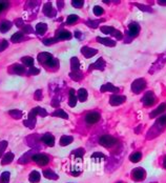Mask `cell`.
I'll use <instances>...</instances> for the list:
<instances>
[{"label":"cell","instance_id":"obj_1","mask_svg":"<svg viewBox=\"0 0 166 183\" xmlns=\"http://www.w3.org/2000/svg\"><path fill=\"white\" fill-rule=\"evenodd\" d=\"M166 126V114L165 115H161L159 118L156 120L155 124H154V126L152 127V130H149L148 133H152L155 131L156 134H161V132L165 128Z\"/></svg>","mask_w":166,"mask_h":183},{"label":"cell","instance_id":"obj_2","mask_svg":"<svg viewBox=\"0 0 166 183\" xmlns=\"http://www.w3.org/2000/svg\"><path fill=\"white\" fill-rule=\"evenodd\" d=\"M102 33H104L106 35H110V36H114L117 40H122L123 39V34L121 32L116 30L113 26H103L100 28Z\"/></svg>","mask_w":166,"mask_h":183},{"label":"cell","instance_id":"obj_3","mask_svg":"<svg viewBox=\"0 0 166 183\" xmlns=\"http://www.w3.org/2000/svg\"><path fill=\"white\" fill-rule=\"evenodd\" d=\"M165 63H166V53H163V54H161L160 56H158L157 60L154 62L152 68L149 70V73L150 74L156 73L157 70H161V68H163Z\"/></svg>","mask_w":166,"mask_h":183},{"label":"cell","instance_id":"obj_4","mask_svg":"<svg viewBox=\"0 0 166 183\" xmlns=\"http://www.w3.org/2000/svg\"><path fill=\"white\" fill-rule=\"evenodd\" d=\"M146 87V80L144 78H138L132 83V92L135 94H140Z\"/></svg>","mask_w":166,"mask_h":183},{"label":"cell","instance_id":"obj_5","mask_svg":"<svg viewBox=\"0 0 166 183\" xmlns=\"http://www.w3.org/2000/svg\"><path fill=\"white\" fill-rule=\"evenodd\" d=\"M99 144H101L105 147H113L114 145L117 144V139L110 135H103L99 139Z\"/></svg>","mask_w":166,"mask_h":183},{"label":"cell","instance_id":"obj_6","mask_svg":"<svg viewBox=\"0 0 166 183\" xmlns=\"http://www.w3.org/2000/svg\"><path fill=\"white\" fill-rule=\"evenodd\" d=\"M155 102H156V96L152 92L149 90V92L144 94L143 98H142V103L145 106H152V105H154Z\"/></svg>","mask_w":166,"mask_h":183},{"label":"cell","instance_id":"obj_7","mask_svg":"<svg viewBox=\"0 0 166 183\" xmlns=\"http://www.w3.org/2000/svg\"><path fill=\"white\" fill-rule=\"evenodd\" d=\"M146 177V173L143 168L141 167H138V168H135L132 172V178L135 181H142L145 179Z\"/></svg>","mask_w":166,"mask_h":183},{"label":"cell","instance_id":"obj_8","mask_svg":"<svg viewBox=\"0 0 166 183\" xmlns=\"http://www.w3.org/2000/svg\"><path fill=\"white\" fill-rule=\"evenodd\" d=\"M100 120V114L98 112H90L85 116V121L87 124H95Z\"/></svg>","mask_w":166,"mask_h":183},{"label":"cell","instance_id":"obj_9","mask_svg":"<svg viewBox=\"0 0 166 183\" xmlns=\"http://www.w3.org/2000/svg\"><path fill=\"white\" fill-rule=\"evenodd\" d=\"M140 33V26H139V23L137 22H132L128 26V32H127V34L130 38H135L137 37Z\"/></svg>","mask_w":166,"mask_h":183},{"label":"cell","instance_id":"obj_10","mask_svg":"<svg viewBox=\"0 0 166 183\" xmlns=\"http://www.w3.org/2000/svg\"><path fill=\"white\" fill-rule=\"evenodd\" d=\"M126 101V97L121 96V95H113V96L110 98V105L113 106H118V105H121L122 103Z\"/></svg>","mask_w":166,"mask_h":183},{"label":"cell","instance_id":"obj_11","mask_svg":"<svg viewBox=\"0 0 166 183\" xmlns=\"http://www.w3.org/2000/svg\"><path fill=\"white\" fill-rule=\"evenodd\" d=\"M105 65H106V62L104 61L103 58H99L95 63L93 64H90V68L88 70H103L105 68Z\"/></svg>","mask_w":166,"mask_h":183},{"label":"cell","instance_id":"obj_12","mask_svg":"<svg viewBox=\"0 0 166 183\" xmlns=\"http://www.w3.org/2000/svg\"><path fill=\"white\" fill-rule=\"evenodd\" d=\"M97 53H98V51L95 50V48H88V46H83V48H81V54L85 58H87V59L88 58H92L93 56H95Z\"/></svg>","mask_w":166,"mask_h":183},{"label":"cell","instance_id":"obj_13","mask_svg":"<svg viewBox=\"0 0 166 183\" xmlns=\"http://www.w3.org/2000/svg\"><path fill=\"white\" fill-rule=\"evenodd\" d=\"M56 38L58 40H70L72 38V34L68 30H59L56 33Z\"/></svg>","mask_w":166,"mask_h":183},{"label":"cell","instance_id":"obj_14","mask_svg":"<svg viewBox=\"0 0 166 183\" xmlns=\"http://www.w3.org/2000/svg\"><path fill=\"white\" fill-rule=\"evenodd\" d=\"M165 110H166V103L164 102V103H161L156 110H152V113L149 114V117H150V118H155V117H157V116H161Z\"/></svg>","mask_w":166,"mask_h":183},{"label":"cell","instance_id":"obj_15","mask_svg":"<svg viewBox=\"0 0 166 183\" xmlns=\"http://www.w3.org/2000/svg\"><path fill=\"white\" fill-rule=\"evenodd\" d=\"M100 90H101L102 93H105V92H112V93H117V92H119V87H116L115 85H113L112 83H105V84H103L101 86V88H100Z\"/></svg>","mask_w":166,"mask_h":183},{"label":"cell","instance_id":"obj_16","mask_svg":"<svg viewBox=\"0 0 166 183\" xmlns=\"http://www.w3.org/2000/svg\"><path fill=\"white\" fill-rule=\"evenodd\" d=\"M97 41L101 44H104L106 46H110V48H114L116 45V41L110 38H102V37H97Z\"/></svg>","mask_w":166,"mask_h":183},{"label":"cell","instance_id":"obj_17","mask_svg":"<svg viewBox=\"0 0 166 183\" xmlns=\"http://www.w3.org/2000/svg\"><path fill=\"white\" fill-rule=\"evenodd\" d=\"M52 58H54L53 55L50 54V53H46V52L40 53L39 55H38V60H39L40 63H45V64H46V63H48Z\"/></svg>","mask_w":166,"mask_h":183},{"label":"cell","instance_id":"obj_18","mask_svg":"<svg viewBox=\"0 0 166 183\" xmlns=\"http://www.w3.org/2000/svg\"><path fill=\"white\" fill-rule=\"evenodd\" d=\"M77 101H78V98H77V95L75 94V90L70 88V100H68V105L72 107L76 106Z\"/></svg>","mask_w":166,"mask_h":183},{"label":"cell","instance_id":"obj_19","mask_svg":"<svg viewBox=\"0 0 166 183\" xmlns=\"http://www.w3.org/2000/svg\"><path fill=\"white\" fill-rule=\"evenodd\" d=\"M33 160L36 161L38 164H41V165H45V164L48 162V158L44 155H35L33 157Z\"/></svg>","mask_w":166,"mask_h":183},{"label":"cell","instance_id":"obj_20","mask_svg":"<svg viewBox=\"0 0 166 183\" xmlns=\"http://www.w3.org/2000/svg\"><path fill=\"white\" fill-rule=\"evenodd\" d=\"M70 68H72V72H73V73L79 72V68H80V62H79L77 57H73V58L70 59Z\"/></svg>","mask_w":166,"mask_h":183},{"label":"cell","instance_id":"obj_21","mask_svg":"<svg viewBox=\"0 0 166 183\" xmlns=\"http://www.w3.org/2000/svg\"><path fill=\"white\" fill-rule=\"evenodd\" d=\"M12 28V22L9 20H3L0 22V32L1 33H6L10 28Z\"/></svg>","mask_w":166,"mask_h":183},{"label":"cell","instance_id":"obj_22","mask_svg":"<svg viewBox=\"0 0 166 183\" xmlns=\"http://www.w3.org/2000/svg\"><path fill=\"white\" fill-rule=\"evenodd\" d=\"M48 31V26L45 24V23L43 22H40L38 23L36 26V32H37V34L40 35V36H42V35L45 34V32Z\"/></svg>","mask_w":166,"mask_h":183},{"label":"cell","instance_id":"obj_23","mask_svg":"<svg viewBox=\"0 0 166 183\" xmlns=\"http://www.w3.org/2000/svg\"><path fill=\"white\" fill-rule=\"evenodd\" d=\"M43 13H44V15L48 16V17L54 16L53 14H55V12L53 11V6H52L51 2H48L44 6H43Z\"/></svg>","mask_w":166,"mask_h":183},{"label":"cell","instance_id":"obj_24","mask_svg":"<svg viewBox=\"0 0 166 183\" xmlns=\"http://www.w3.org/2000/svg\"><path fill=\"white\" fill-rule=\"evenodd\" d=\"M87 90H85V88H80V90H78V95H77V98L80 100L81 102H84L86 101V99H87Z\"/></svg>","mask_w":166,"mask_h":183},{"label":"cell","instance_id":"obj_25","mask_svg":"<svg viewBox=\"0 0 166 183\" xmlns=\"http://www.w3.org/2000/svg\"><path fill=\"white\" fill-rule=\"evenodd\" d=\"M42 141L45 144L50 145V146H53L54 144H55V138L52 135H50V134H45L42 137Z\"/></svg>","mask_w":166,"mask_h":183},{"label":"cell","instance_id":"obj_26","mask_svg":"<svg viewBox=\"0 0 166 183\" xmlns=\"http://www.w3.org/2000/svg\"><path fill=\"white\" fill-rule=\"evenodd\" d=\"M35 123H36V117L31 114H28V119L24 121V125H26L30 128H34Z\"/></svg>","mask_w":166,"mask_h":183},{"label":"cell","instance_id":"obj_27","mask_svg":"<svg viewBox=\"0 0 166 183\" xmlns=\"http://www.w3.org/2000/svg\"><path fill=\"white\" fill-rule=\"evenodd\" d=\"M22 39H23V33L22 32H17V33H15V34L11 37L12 42H14V43L20 42Z\"/></svg>","mask_w":166,"mask_h":183},{"label":"cell","instance_id":"obj_28","mask_svg":"<svg viewBox=\"0 0 166 183\" xmlns=\"http://www.w3.org/2000/svg\"><path fill=\"white\" fill-rule=\"evenodd\" d=\"M141 158H142V154L140 152H136V153H132V155L129 156V160L134 163H137L139 161L141 160Z\"/></svg>","mask_w":166,"mask_h":183},{"label":"cell","instance_id":"obj_29","mask_svg":"<svg viewBox=\"0 0 166 183\" xmlns=\"http://www.w3.org/2000/svg\"><path fill=\"white\" fill-rule=\"evenodd\" d=\"M53 116H55V117H59V118H63V119L68 118V114L65 113L63 110H61V108H58V110H55V112L53 113Z\"/></svg>","mask_w":166,"mask_h":183},{"label":"cell","instance_id":"obj_30","mask_svg":"<svg viewBox=\"0 0 166 183\" xmlns=\"http://www.w3.org/2000/svg\"><path fill=\"white\" fill-rule=\"evenodd\" d=\"M13 72H14L15 74L21 75V74H23L24 72H25V68H24V66H23V65L14 64V66H13Z\"/></svg>","mask_w":166,"mask_h":183},{"label":"cell","instance_id":"obj_31","mask_svg":"<svg viewBox=\"0 0 166 183\" xmlns=\"http://www.w3.org/2000/svg\"><path fill=\"white\" fill-rule=\"evenodd\" d=\"M21 61H22L23 63H24V65H26V66H30V68L34 66V59H33L32 57H28V56L23 57L22 59H21Z\"/></svg>","mask_w":166,"mask_h":183},{"label":"cell","instance_id":"obj_32","mask_svg":"<svg viewBox=\"0 0 166 183\" xmlns=\"http://www.w3.org/2000/svg\"><path fill=\"white\" fill-rule=\"evenodd\" d=\"M73 141V137H70V136H63L60 139V144L61 145H68V144L72 143Z\"/></svg>","mask_w":166,"mask_h":183},{"label":"cell","instance_id":"obj_33","mask_svg":"<svg viewBox=\"0 0 166 183\" xmlns=\"http://www.w3.org/2000/svg\"><path fill=\"white\" fill-rule=\"evenodd\" d=\"M70 77L74 80H76V81H79V80H81L83 78V74H81L80 72H76V73H72L70 74Z\"/></svg>","mask_w":166,"mask_h":183},{"label":"cell","instance_id":"obj_34","mask_svg":"<svg viewBox=\"0 0 166 183\" xmlns=\"http://www.w3.org/2000/svg\"><path fill=\"white\" fill-rule=\"evenodd\" d=\"M78 19H79V17L77 16V15L72 14V15H70V16L68 17V19H66V23H68V24H73V23L77 22Z\"/></svg>","mask_w":166,"mask_h":183},{"label":"cell","instance_id":"obj_35","mask_svg":"<svg viewBox=\"0 0 166 183\" xmlns=\"http://www.w3.org/2000/svg\"><path fill=\"white\" fill-rule=\"evenodd\" d=\"M9 114L13 117V118H16V119H20L21 118V116H22V113H21L19 110H12L9 112Z\"/></svg>","mask_w":166,"mask_h":183},{"label":"cell","instance_id":"obj_36","mask_svg":"<svg viewBox=\"0 0 166 183\" xmlns=\"http://www.w3.org/2000/svg\"><path fill=\"white\" fill-rule=\"evenodd\" d=\"M39 179H40L39 173H37V172L31 173V176H30V181H31V182H38Z\"/></svg>","mask_w":166,"mask_h":183},{"label":"cell","instance_id":"obj_37","mask_svg":"<svg viewBox=\"0 0 166 183\" xmlns=\"http://www.w3.org/2000/svg\"><path fill=\"white\" fill-rule=\"evenodd\" d=\"M99 23H100V20H87L86 21V26L93 28H97L99 26Z\"/></svg>","mask_w":166,"mask_h":183},{"label":"cell","instance_id":"obj_38","mask_svg":"<svg viewBox=\"0 0 166 183\" xmlns=\"http://www.w3.org/2000/svg\"><path fill=\"white\" fill-rule=\"evenodd\" d=\"M93 12L96 16H101V15L104 13V10L102 9L100 6H94V9H93Z\"/></svg>","mask_w":166,"mask_h":183},{"label":"cell","instance_id":"obj_39","mask_svg":"<svg viewBox=\"0 0 166 183\" xmlns=\"http://www.w3.org/2000/svg\"><path fill=\"white\" fill-rule=\"evenodd\" d=\"M33 32H34V30H33V28H32L30 24H24V26H22L23 34H32Z\"/></svg>","mask_w":166,"mask_h":183},{"label":"cell","instance_id":"obj_40","mask_svg":"<svg viewBox=\"0 0 166 183\" xmlns=\"http://www.w3.org/2000/svg\"><path fill=\"white\" fill-rule=\"evenodd\" d=\"M46 65H48V68H54V66H58V68H59V61L57 59H55V58H52V59L46 63Z\"/></svg>","mask_w":166,"mask_h":183},{"label":"cell","instance_id":"obj_41","mask_svg":"<svg viewBox=\"0 0 166 183\" xmlns=\"http://www.w3.org/2000/svg\"><path fill=\"white\" fill-rule=\"evenodd\" d=\"M13 154H11V153H9V154H6V156H4V158H3L2 160V164H6V163H10L12 160H13Z\"/></svg>","mask_w":166,"mask_h":183},{"label":"cell","instance_id":"obj_42","mask_svg":"<svg viewBox=\"0 0 166 183\" xmlns=\"http://www.w3.org/2000/svg\"><path fill=\"white\" fill-rule=\"evenodd\" d=\"M57 41H59V40L57 39L56 37H54V38H48V39H44L43 40V43H44L45 45H51V44H54V43H56Z\"/></svg>","mask_w":166,"mask_h":183},{"label":"cell","instance_id":"obj_43","mask_svg":"<svg viewBox=\"0 0 166 183\" xmlns=\"http://www.w3.org/2000/svg\"><path fill=\"white\" fill-rule=\"evenodd\" d=\"M105 156L103 155V154H101V153H95V154L92 156V159H93V160H98V161L103 160Z\"/></svg>","mask_w":166,"mask_h":183},{"label":"cell","instance_id":"obj_44","mask_svg":"<svg viewBox=\"0 0 166 183\" xmlns=\"http://www.w3.org/2000/svg\"><path fill=\"white\" fill-rule=\"evenodd\" d=\"M72 4H73L74 8H76V9H80L81 6H83L84 1H82V0H75V1H72Z\"/></svg>","mask_w":166,"mask_h":183},{"label":"cell","instance_id":"obj_45","mask_svg":"<svg viewBox=\"0 0 166 183\" xmlns=\"http://www.w3.org/2000/svg\"><path fill=\"white\" fill-rule=\"evenodd\" d=\"M36 110H37V115L41 116V117H45V116H48V113H46V110H45L44 108H42V107L37 106Z\"/></svg>","mask_w":166,"mask_h":183},{"label":"cell","instance_id":"obj_46","mask_svg":"<svg viewBox=\"0 0 166 183\" xmlns=\"http://www.w3.org/2000/svg\"><path fill=\"white\" fill-rule=\"evenodd\" d=\"M8 46H9L8 40H6V39L1 40V42H0V52H3L6 48H8Z\"/></svg>","mask_w":166,"mask_h":183},{"label":"cell","instance_id":"obj_47","mask_svg":"<svg viewBox=\"0 0 166 183\" xmlns=\"http://www.w3.org/2000/svg\"><path fill=\"white\" fill-rule=\"evenodd\" d=\"M10 6L9 2H6V1H0V13L2 11H4L6 9H8Z\"/></svg>","mask_w":166,"mask_h":183},{"label":"cell","instance_id":"obj_48","mask_svg":"<svg viewBox=\"0 0 166 183\" xmlns=\"http://www.w3.org/2000/svg\"><path fill=\"white\" fill-rule=\"evenodd\" d=\"M34 97L36 100H41L42 99V90H37L34 94Z\"/></svg>","mask_w":166,"mask_h":183},{"label":"cell","instance_id":"obj_49","mask_svg":"<svg viewBox=\"0 0 166 183\" xmlns=\"http://www.w3.org/2000/svg\"><path fill=\"white\" fill-rule=\"evenodd\" d=\"M9 178H10V173H3L2 176H1V181H2L3 183H8V181H9Z\"/></svg>","mask_w":166,"mask_h":183},{"label":"cell","instance_id":"obj_50","mask_svg":"<svg viewBox=\"0 0 166 183\" xmlns=\"http://www.w3.org/2000/svg\"><path fill=\"white\" fill-rule=\"evenodd\" d=\"M39 68H36L35 66H32L31 68H30V70H28V74L30 75H38L39 74Z\"/></svg>","mask_w":166,"mask_h":183},{"label":"cell","instance_id":"obj_51","mask_svg":"<svg viewBox=\"0 0 166 183\" xmlns=\"http://www.w3.org/2000/svg\"><path fill=\"white\" fill-rule=\"evenodd\" d=\"M44 175L46 178H52V179H57V176H54V173L51 172V171H45L44 172Z\"/></svg>","mask_w":166,"mask_h":183},{"label":"cell","instance_id":"obj_52","mask_svg":"<svg viewBox=\"0 0 166 183\" xmlns=\"http://www.w3.org/2000/svg\"><path fill=\"white\" fill-rule=\"evenodd\" d=\"M136 6H138L140 10H142V11H144V12H149V13H150V12H152V10L150 9L149 6L147 8L146 6H142V4H136Z\"/></svg>","mask_w":166,"mask_h":183},{"label":"cell","instance_id":"obj_53","mask_svg":"<svg viewBox=\"0 0 166 183\" xmlns=\"http://www.w3.org/2000/svg\"><path fill=\"white\" fill-rule=\"evenodd\" d=\"M84 153H85L84 149L79 148V149H77V151H76L75 153H74V154H75V155H76L78 158H81V157H83V155H84Z\"/></svg>","mask_w":166,"mask_h":183},{"label":"cell","instance_id":"obj_54","mask_svg":"<svg viewBox=\"0 0 166 183\" xmlns=\"http://www.w3.org/2000/svg\"><path fill=\"white\" fill-rule=\"evenodd\" d=\"M6 141H3V142H1L0 143V156H1V154H2V152H3V149L6 148Z\"/></svg>","mask_w":166,"mask_h":183},{"label":"cell","instance_id":"obj_55","mask_svg":"<svg viewBox=\"0 0 166 183\" xmlns=\"http://www.w3.org/2000/svg\"><path fill=\"white\" fill-rule=\"evenodd\" d=\"M15 22H16V26H17L18 28H21V26H24V24H23V20L22 19H17Z\"/></svg>","mask_w":166,"mask_h":183},{"label":"cell","instance_id":"obj_56","mask_svg":"<svg viewBox=\"0 0 166 183\" xmlns=\"http://www.w3.org/2000/svg\"><path fill=\"white\" fill-rule=\"evenodd\" d=\"M52 105L53 106H56V107H58V105H59V101H58V99H54L53 100V102H52Z\"/></svg>","mask_w":166,"mask_h":183},{"label":"cell","instance_id":"obj_57","mask_svg":"<svg viewBox=\"0 0 166 183\" xmlns=\"http://www.w3.org/2000/svg\"><path fill=\"white\" fill-rule=\"evenodd\" d=\"M75 37H76V38H80V37H81V33H80V32L79 31H77L76 33H75Z\"/></svg>","mask_w":166,"mask_h":183},{"label":"cell","instance_id":"obj_58","mask_svg":"<svg viewBox=\"0 0 166 183\" xmlns=\"http://www.w3.org/2000/svg\"><path fill=\"white\" fill-rule=\"evenodd\" d=\"M158 3L160 6H166V1H158Z\"/></svg>","mask_w":166,"mask_h":183},{"label":"cell","instance_id":"obj_59","mask_svg":"<svg viewBox=\"0 0 166 183\" xmlns=\"http://www.w3.org/2000/svg\"><path fill=\"white\" fill-rule=\"evenodd\" d=\"M163 166H164V168H166V158L164 159V162H163Z\"/></svg>","mask_w":166,"mask_h":183},{"label":"cell","instance_id":"obj_60","mask_svg":"<svg viewBox=\"0 0 166 183\" xmlns=\"http://www.w3.org/2000/svg\"><path fill=\"white\" fill-rule=\"evenodd\" d=\"M119 183H121V182H119Z\"/></svg>","mask_w":166,"mask_h":183}]
</instances>
